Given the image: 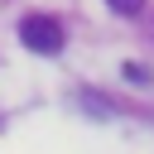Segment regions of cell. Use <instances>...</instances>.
I'll return each mask as SVG.
<instances>
[{"label": "cell", "instance_id": "cell-1", "mask_svg": "<svg viewBox=\"0 0 154 154\" xmlns=\"http://www.w3.org/2000/svg\"><path fill=\"white\" fill-rule=\"evenodd\" d=\"M19 38L34 48V53H58L63 48V24L53 14H24L19 19Z\"/></svg>", "mask_w": 154, "mask_h": 154}, {"label": "cell", "instance_id": "cell-2", "mask_svg": "<svg viewBox=\"0 0 154 154\" xmlns=\"http://www.w3.org/2000/svg\"><path fill=\"white\" fill-rule=\"evenodd\" d=\"M120 77H125V82H135V87H149V82H154V72H149L144 63H125V67H120Z\"/></svg>", "mask_w": 154, "mask_h": 154}, {"label": "cell", "instance_id": "cell-3", "mask_svg": "<svg viewBox=\"0 0 154 154\" xmlns=\"http://www.w3.org/2000/svg\"><path fill=\"white\" fill-rule=\"evenodd\" d=\"M106 5H111L116 14H140V10H144V0H106Z\"/></svg>", "mask_w": 154, "mask_h": 154}]
</instances>
